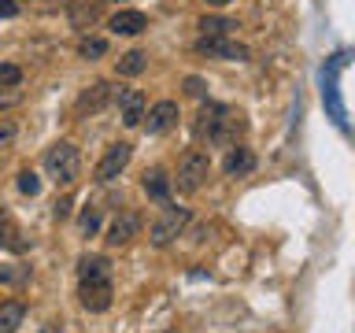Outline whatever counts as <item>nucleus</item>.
I'll list each match as a JSON object with an SVG mask.
<instances>
[{
	"instance_id": "obj_1",
	"label": "nucleus",
	"mask_w": 355,
	"mask_h": 333,
	"mask_svg": "<svg viewBox=\"0 0 355 333\" xmlns=\"http://www.w3.org/2000/svg\"><path fill=\"white\" fill-rule=\"evenodd\" d=\"M111 296H115L111 263L104 255H82L78 259V300H82V307L100 315V311L111 307Z\"/></svg>"
},
{
	"instance_id": "obj_2",
	"label": "nucleus",
	"mask_w": 355,
	"mask_h": 333,
	"mask_svg": "<svg viewBox=\"0 0 355 333\" xmlns=\"http://www.w3.org/2000/svg\"><path fill=\"white\" fill-rule=\"evenodd\" d=\"M196 133L200 137H207V144H218V148H230V144H237V133H241V115L226 104H215V100H207L204 108H200L196 115Z\"/></svg>"
},
{
	"instance_id": "obj_3",
	"label": "nucleus",
	"mask_w": 355,
	"mask_h": 333,
	"mask_svg": "<svg viewBox=\"0 0 355 333\" xmlns=\"http://www.w3.org/2000/svg\"><path fill=\"white\" fill-rule=\"evenodd\" d=\"M44 174L52 178L55 185H74L78 174H82V155L71 141H55L49 152H44Z\"/></svg>"
},
{
	"instance_id": "obj_4",
	"label": "nucleus",
	"mask_w": 355,
	"mask_h": 333,
	"mask_svg": "<svg viewBox=\"0 0 355 333\" xmlns=\"http://www.w3.org/2000/svg\"><path fill=\"white\" fill-rule=\"evenodd\" d=\"M185 226H189V211H185V207L163 204V211L148 222V241L155 244V248H166L174 237H182Z\"/></svg>"
},
{
	"instance_id": "obj_5",
	"label": "nucleus",
	"mask_w": 355,
	"mask_h": 333,
	"mask_svg": "<svg viewBox=\"0 0 355 333\" xmlns=\"http://www.w3.org/2000/svg\"><path fill=\"white\" fill-rule=\"evenodd\" d=\"M207 174H211V160H207V152H200V148H189L182 160H178V174H174V182L182 193H196L200 185L207 182Z\"/></svg>"
},
{
	"instance_id": "obj_6",
	"label": "nucleus",
	"mask_w": 355,
	"mask_h": 333,
	"mask_svg": "<svg viewBox=\"0 0 355 333\" xmlns=\"http://www.w3.org/2000/svg\"><path fill=\"white\" fill-rule=\"evenodd\" d=\"M130 155H133V144H126V141H115V144H107V152H104V160L96 163L93 178H96V182H115V178H119L122 171H126Z\"/></svg>"
},
{
	"instance_id": "obj_7",
	"label": "nucleus",
	"mask_w": 355,
	"mask_h": 333,
	"mask_svg": "<svg viewBox=\"0 0 355 333\" xmlns=\"http://www.w3.org/2000/svg\"><path fill=\"white\" fill-rule=\"evenodd\" d=\"M196 52L207 56V60H233V63L248 60V49L237 44V41H230V37H200L196 41Z\"/></svg>"
},
{
	"instance_id": "obj_8",
	"label": "nucleus",
	"mask_w": 355,
	"mask_h": 333,
	"mask_svg": "<svg viewBox=\"0 0 355 333\" xmlns=\"http://www.w3.org/2000/svg\"><path fill=\"white\" fill-rule=\"evenodd\" d=\"M115 104H119V119L122 126H141L144 119V93L141 89H115Z\"/></svg>"
},
{
	"instance_id": "obj_9",
	"label": "nucleus",
	"mask_w": 355,
	"mask_h": 333,
	"mask_svg": "<svg viewBox=\"0 0 355 333\" xmlns=\"http://www.w3.org/2000/svg\"><path fill=\"white\" fill-rule=\"evenodd\" d=\"M141 122H144L148 133H155V137H159V133H171L178 126V104L174 100H159V104L148 108V115H144Z\"/></svg>"
},
{
	"instance_id": "obj_10",
	"label": "nucleus",
	"mask_w": 355,
	"mask_h": 333,
	"mask_svg": "<svg viewBox=\"0 0 355 333\" xmlns=\"http://www.w3.org/2000/svg\"><path fill=\"white\" fill-rule=\"evenodd\" d=\"M137 233H141V215L137 211H119L115 222L107 226V244L111 248H122V244H130Z\"/></svg>"
},
{
	"instance_id": "obj_11",
	"label": "nucleus",
	"mask_w": 355,
	"mask_h": 333,
	"mask_svg": "<svg viewBox=\"0 0 355 333\" xmlns=\"http://www.w3.org/2000/svg\"><path fill=\"white\" fill-rule=\"evenodd\" d=\"M107 30L122 33V37H137V33L148 30V15L137 11V8H122V11H115V15L107 19Z\"/></svg>"
},
{
	"instance_id": "obj_12",
	"label": "nucleus",
	"mask_w": 355,
	"mask_h": 333,
	"mask_svg": "<svg viewBox=\"0 0 355 333\" xmlns=\"http://www.w3.org/2000/svg\"><path fill=\"white\" fill-rule=\"evenodd\" d=\"M337 60L340 56H333V63H329V74L322 71V96H326V108H329V115H333V122L337 126H348V119H344V104H340V93H337V74H333V67H337Z\"/></svg>"
},
{
	"instance_id": "obj_13",
	"label": "nucleus",
	"mask_w": 355,
	"mask_h": 333,
	"mask_svg": "<svg viewBox=\"0 0 355 333\" xmlns=\"http://www.w3.org/2000/svg\"><path fill=\"white\" fill-rule=\"evenodd\" d=\"M144 193H148V200H155V204H171V178H166L163 166H152V171H144Z\"/></svg>"
},
{
	"instance_id": "obj_14",
	"label": "nucleus",
	"mask_w": 355,
	"mask_h": 333,
	"mask_svg": "<svg viewBox=\"0 0 355 333\" xmlns=\"http://www.w3.org/2000/svg\"><path fill=\"white\" fill-rule=\"evenodd\" d=\"M222 171H226L230 178H244V174H252V171H255V155H252V148H244V144H230Z\"/></svg>"
},
{
	"instance_id": "obj_15",
	"label": "nucleus",
	"mask_w": 355,
	"mask_h": 333,
	"mask_svg": "<svg viewBox=\"0 0 355 333\" xmlns=\"http://www.w3.org/2000/svg\"><path fill=\"white\" fill-rule=\"evenodd\" d=\"M115 96V89L107 82H96L93 89H85L82 96H78V115H96V111H104V104Z\"/></svg>"
},
{
	"instance_id": "obj_16",
	"label": "nucleus",
	"mask_w": 355,
	"mask_h": 333,
	"mask_svg": "<svg viewBox=\"0 0 355 333\" xmlns=\"http://www.w3.org/2000/svg\"><path fill=\"white\" fill-rule=\"evenodd\" d=\"M144 67H148V56H144L141 49H130L126 56H119V60H115V71H119L122 78H137Z\"/></svg>"
},
{
	"instance_id": "obj_17",
	"label": "nucleus",
	"mask_w": 355,
	"mask_h": 333,
	"mask_svg": "<svg viewBox=\"0 0 355 333\" xmlns=\"http://www.w3.org/2000/svg\"><path fill=\"white\" fill-rule=\"evenodd\" d=\"M22 315H26V307L19 300H4L0 304V333H15L22 326Z\"/></svg>"
},
{
	"instance_id": "obj_18",
	"label": "nucleus",
	"mask_w": 355,
	"mask_h": 333,
	"mask_svg": "<svg viewBox=\"0 0 355 333\" xmlns=\"http://www.w3.org/2000/svg\"><path fill=\"white\" fill-rule=\"evenodd\" d=\"M230 30H237V22L230 15H204L200 19V33H204V37H226Z\"/></svg>"
},
{
	"instance_id": "obj_19",
	"label": "nucleus",
	"mask_w": 355,
	"mask_h": 333,
	"mask_svg": "<svg viewBox=\"0 0 355 333\" xmlns=\"http://www.w3.org/2000/svg\"><path fill=\"white\" fill-rule=\"evenodd\" d=\"M78 56L82 60H100V56H107V41L104 37H82L78 41Z\"/></svg>"
},
{
	"instance_id": "obj_20",
	"label": "nucleus",
	"mask_w": 355,
	"mask_h": 333,
	"mask_svg": "<svg viewBox=\"0 0 355 333\" xmlns=\"http://www.w3.org/2000/svg\"><path fill=\"white\" fill-rule=\"evenodd\" d=\"M0 244H4V248H11V252H22V248H26V241L19 237V230L8 222V215L0 219Z\"/></svg>"
},
{
	"instance_id": "obj_21",
	"label": "nucleus",
	"mask_w": 355,
	"mask_h": 333,
	"mask_svg": "<svg viewBox=\"0 0 355 333\" xmlns=\"http://www.w3.org/2000/svg\"><path fill=\"white\" fill-rule=\"evenodd\" d=\"M78 230H82V237H93L100 230V207H85L82 215H78Z\"/></svg>"
},
{
	"instance_id": "obj_22",
	"label": "nucleus",
	"mask_w": 355,
	"mask_h": 333,
	"mask_svg": "<svg viewBox=\"0 0 355 333\" xmlns=\"http://www.w3.org/2000/svg\"><path fill=\"white\" fill-rule=\"evenodd\" d=\"M96 15H100V8H96V4H82V8H74L71 22H74L78 30H85V26H93V22H96Z\"/></svg>"
},
{
	"instance_id": "obj_23",
	"label": "nucleus",
	"mask_w": 355,
	"mask_h": 333,
	"mask_svg": "<svg viewBox=\"0 0 355 333\" xmlns=\"http://www.w3.org/2000/svg\"><path fill=\"white\" fill-rule=\"evenodd\" d=\"M19 82H22V67L0 63V89H19Z\"/></svg>"
},
{
	"instance_id": "obj_24",
	"label": "nucleus",
	"mask_w": 355,
	"mask_h": 333,
	"mask_svg": "<svg viewBox=\"0 0 355 333\" xmlns=\"http://www.w3.org/2000/svg\"><path fill=\"white\" fill-rule=\"evenodd\" d=\"M15 185H19V193H26V196H37L41 193V178L33 174V171H22L15 178Z\"/></svg>"
},
{
	"instance_id": "obj_25",
	"label": "nucleus",
	"mask_w": 355,
	"mask_h": 333,
	"mask_svg": "<svg viewBox=\"0 0 355 333\" xmlns=\"http://www.w3.org/2000/svg\"><path fill=\"white\" fill-rule=\"evenodd\" d=\"M11 141H15V122L0 119V160H4V152L11 148Z\"/></svg>"
},
{
	"instance_id": "obj_26",
	"label": "nucleus",
	"mask_w": 355,
	"mask_h": 333,
	"mask_svg": "<svg viewBox=\"0 0 355 333\" xmlns=\"http://www.w3.org/2000/svg\"><path fill=\"white\" fill-rule=\"evenodd\" d=\"M15 15H19L15 0H0V19H15Z\"/></svg>"
},
{
	"instance_id": "obj_27",
	"label": "nucleus",
	"mask_w": 355,
	"mask_h": 333,
	"mask_svg": "<svg viewBox=\"0 0 355 333\" xmlns=\"http://www.w3.org/2000/svg\"><path fill=\"white\" fill-rule=\"evenodd\" d=\"M185 93L189 96H204V82H200V78H185Z\"/></svg>"
},
{
	"instance_id": "obj_28",
	"label": "nucleus",
	"mask_w": 355,
	"mask_h": 333,
	"mask_svg": "<svg viewBox=\"0 0 355 333\" xmlns=\"http://www.w3.org/2000/svg\"><path fill=\"white\" fill-rule=\"evenodd\" d=\"M71 215V200H60V204H55V219H67Z\"/></svg>"
},
{
	"instance_id": "obj_29",
	"label": "nucleus",
	"mask_w": 355,
	"mask_h": 333,
	"mask_svg": "<svg viewBox=\"0 0 355 333\" xmlns=\"http://www.w3.org/2000/svg\"><path fill=\"white\" fill-rule=\"evenodd\" d=\"M11 104H19V93H0V108H11Z\"/></svg>"
},
{
	"instance_id": "obj_30",
	"label": "nucleus",
	"mask_w": 355,
	"mask_h": 333,
	"mask_svg": "<svg viewBox=\"0 0 355 333\" xmlns=\"http://www.w3.org/2000/svg\"><path fill=\"white\" fill-rule=\"evenodd\" d=\"M204 4H211V8H226V4H233V0H204Z\"/></svg>"
},
{
	"instance_id": "obj_31",
	"label": "nucleus",
	"mask_w": 355,
	"mask_h": 333,
	"mask_svg": "<svg viewBox=\"0 0 355 333\" xmlns=\"http://www.w3.org/2000/svg\"><path fill=\"white\" fill-rule=\"evenodd\" d=\"M8 278H11V266H0V285H4Z\"/></svg>"
},
{
	"instance_id": "obj_32",
	"label": "nucleus",
	"mask_w": 355,
	"mask_h": 333,
	"mask_svg": "<svg viewBox=\"0 0 355 333\" xmlns=\"http://www.w3.org/2000/svg\"><path fill=\"white\" fill-rule=\"evenodd\" d=\"M41 333H63V326H55V322H52V326H44Z\"/></svg>"
},
{
	"instance_id": "obj_33",
	"label": "nucleus",
	"mask_w": 355,
	"mask_h": 333,
	"mask_svg": "<svg viewBox=\"0 0 355 333\" xmlns=\"http://www.w3.org/2000/svg\"><path fill=\"white\" fill-rule=\"evenodd\" d=\"M0 219H4V207H0Z\"/></svg>"
},
{
	"instance_id": "obj_34",
	"label": "nucleus",
	"mask_w": 355,
	"mask_h": 333,
	"mask_svg": "<svg viewBox=\"0 0 355 333\" xmlns=\"http://www.w3.org/2000/svg\"><path fill=\"white\" fill-rule=\"evenodd\" d=\"M63 4H71V0H63Z\"/></svg>"
}]
</instances>
